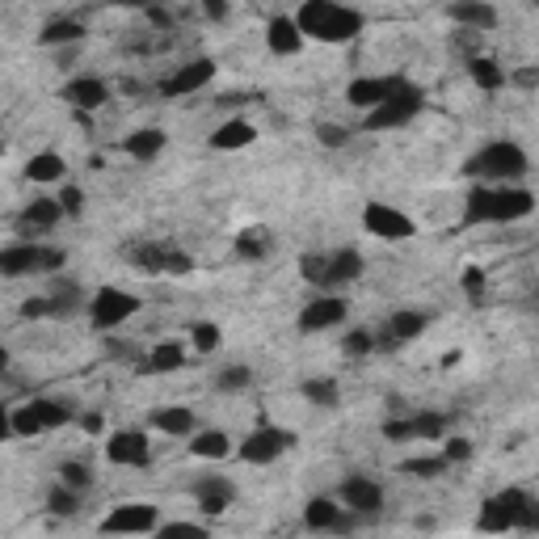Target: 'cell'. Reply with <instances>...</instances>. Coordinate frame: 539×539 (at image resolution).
Here are the masks:
<instances>
[{
    "label": "cell",
    "mask_w": 539,
    "mask_h": 539,
    "mask_svg": "<svg viewBox=\"0 0 539 539\" xmlns=\"http://www.w3.org/2000/svg\"><path fill=\"white\" fill-rule=\"evenodd\" d=\"M379 434H384L388 443H417V434H413V422H409V417H388V422L379 426Z\"/></svg>",
    "instance_id": "obj_48"
},
{
    "label": "cell",
    "mask_w": 539,
    "mask_h": 539,
    "mask_svg": "<svg viewBox=\"0 0 539 539\" xmlns=\"http://www.w3.org/2000/svg\"><path fill=\"white\" fill-rule=\"evenodd\" d=\"M459 291H464L472 304H481L485 299V270L481 266H464V274H459Z\"/></svg>",
    "instance_id": "obj_47"
},
{
    "label": "cell",
    "mask_w": 539,
    "mask_h": 539,
    "mask_svg": "<svg viewBox=\"0 0 539 539\" xmlns=\"http://www.w3.org/2000/svg\"><path fill=\"white\" fill-rule=\"evenodd\" d=\"M127 262L139 274H152V278H190L194 274V257L186 249H177L173 241H135V245H127Z\"/></svg>",
    "instance_id": "obj_4"
},
{
    "label": "cell",
    "mask_w": 539,
    "mask_h": 539,
    "mask_svg": "<svg viewBox=\"0 0 539 539\" xmlns=\"http://www.w3.org/2000/svg\"><path fill=\"white\" fill-rule=\"evenodd\" d=\"M304 30L295 26V13H278V17H270V26H266V47H270V55H283V59H291V55H299L304 51Z\"/></svg>",
    "instance_id": "obj_22"
},
{
    "label": "cell",
    "mask_w": 539,
    "mask_h": 539,
    "mask_svg": "<svg viewBox=\"0 0 539 539\" xmlns=\"http://www.w3.org/2000/svg\"><path fill=\"white\" fill-rule=\"evenodd\" d=\"M26 177L38 186H51V182H64L68 177V161L59 152H34L26 161Z\"/></svg>",
    "instance_id": "obj_29"
},
{
    "label": "cell",
    "mask_w": 539,
    "mask_h": 539,
    "mask_svg": "<svg viewBox=\"0 0 539 539\" xmlns=\"http://www.w3.org/2000/svg\"><path fill=\"white\" fill-rule=\"evenodd\" d=\"M194 502L207 518H219V514H228L236 506V485L228 481V476L211 472V476H203V481L194 485Z\"/></svg>",
    "instance_id": "obj_20"
},
{
    "label": "cell",
    "mask_w": 539,
    "mask_h": 539,
    "mask_svg": "<svg viewBox=\"0 0 539 539\" xmlns=\"http://www.w3.org/2000/svg\"><path fill=\"white\" fill-rule=\"evenodd\" d=\"M409 85V76H354V81L346 85V102L354 106V110H363V114H371L375 106H384L388 97H396Z\"/></svg>",
    "instance_id": "obj_14"
},
{
    "label": "cell",
    "mask_w": 539,
    "mask_h": 539,
    "mask_svg": "<svg viewBox=\"0 0 539 539\" xmlns=\"http://www.w3.org/2000/svg\"><path fill=\"white\" fill-rule=\"evenodd\" d=\"M468 76H472V85L485 89V93H497V89L510 85V72L497 64V59H489V55H472L468 59Z\"/></svg>",
    "instance_id": "obj_28"
},
{
    "label": "cell",
    "mask_w": 539,
    "mask_h": 539,
    "mask_svg": "<svg viewBox=\"0 0 539 539\" xmlns=\"http://www.w3.org/2000/svg\"><path fill=\"white\" fill-rule=\"evenodd\" d=\"M358 523V514H350L337 497H312L304 506V527L316 535H350Z\"/></svg>",
    "instance_id": "obj_15"
},
{
    "label": "cell",
    "mask_w": 539,
    "mask_h": 539,
    "mask_svg": "<svg viewBox=\"0 0 539 539\" xmlns=\"http://www.w3.org/2000/svg\"><path fill=\"white\" fill-rule=\"evenodd\" d=\"M152 539H211V531L203 523H190V518H173V523H161Z\"/></svg>",
    "instance_id": "obj_43"
},
{
    "label": "cell",
    "mask_w": 539,
    "mask_h": 539,
    "mask_svg": "<svg viewBox=\"0 0 539 539\" xmlns=\"http://www.w3.org/2000/svg\"><path fill=\"white\" fill-rule=\"evenodd\" d=\"M30 409L38 413L43 430H64V426H72V422H81V417H76V409H72L68 401H55V396H34Z\"/></svg>",
    "instance_id": "obj_30"
},
{
    "label": "cell",
    "mask_w": 539,
    "mask_h": 539,
    "mask_svg": "<svg viewBox=\"0 0 539 539\" xmlns=\"http://www.w3.org/2000/svg\"><path fill=\"white\" fill-rule=\"evenodd\" d=\"M535 211V194L527 186H476L464 198V224H518Z\"/></svg>",
    "instance_id": "obj_2"
},
{
    "label": "cell",
    "mask_w": 539,
    "mask_h": 539,
    "mask_svg": "<svg viewBox=\"0 0 539 539\" xmlns=\"http://www.w3.org/2000/svg\"><path fill=\"white\" fill-rule=\"evenodd\" d=\"M165 144H169V135L161 127H139V131H131L123 139L127 156H135V161H156V156L165 152Z\"/></svg>",
    "instance_id": "obj_27"
},
{
    "label": "cell",
    "mask_w": 539,
    "mask_h": 539,
    "mask_svg": "<svg viewBox=\"0 0 539 539\" xmlns=\"http://www.w3.org/2000/svg\"><path fill=\"white\" fill-rule=\"evenodd\" d=\"M409 422H413L417 443H438V438H447V417L438 409H417V413H409Z\"/></svg>",
    "instance_id": "obj_37"
},
{
    "label": "cell",
    "mask_w": 539,
    "mask_h": 539,
    "mask_svg": "<svg viewBox=\"0 0 539 539\" xmlns=\"http://www.w3.org/2000/svg\"><path fill=\"white\" fill-rule=\"evenodd\" d=\"M531 502V493L527 489H497L489 493L481 510H476V531H485V535H510L518 531V523H523V510Z\"/></svg>",
    "instance_id": "obj_6"
},
{
    "label": "cell",
    "mask_w": 539,
    "mask_h": 539,
    "mask_svg": "<svg viewBox=\"0 0 539 539\" xmlns=\"http://www.w3.org/2000/svg\"><path fill=\"white\" fill-rule=\"evenodd\" d=\"M236 447H232V438L224 430H198L190 438V455L194 459H207V464H215V459H228Z\"/></svg>",
    "instance_id": "obj_31"
},
{
    "label": "cell",
    "mask_w": 539,
    "mask_h": 539,
    "mask_svg": "<svg viewBox=\"0 0 539 539\" xmlns=\"http://www.w3.org/2000/svg\"><path fill=\"white\" fill-rule=\"evenodd\" d=\"M363 270H367V262H363V253H358V249H337V253H329L333 291L346 287V283H358V278H363Z\"/></svg>",
    "instance_id": "obj_32"
},
{
    "label": "cell",
    "mask_w": 539,
    "mask_h": 539,
    "mask_svg": "<svg viewBox=\"0 0 539 539\" xmlns=\"http://www.w3.org/2000/svg\"><path fill=\"white\" fill-rule=\"evenodd\" d=\"M135 312H139V295H131L127 287H97L89 299V321L102 333L123 329Z\"/></svg>",
    "instance_id": "obj_9"
},
{
    "label": "cell",
    "mask_w": 539,
    "mask_h": 539,
    "mask_svg": "<svg viewBox=\"0 0 539 539\" xmlns=\"http://www.w3.org/2000/svg\"><path fill=\"white\" fill-rule=\"evenodd\" d=\"M422 110H426V93L409 81L396 97H388L384 106H375L371 114H363V127L367 131H396V127H409Z\"/></svg>",
    "instance_id": "obj_8"
},
{
    "label": "cell",
    "mask_w": 539,
    "mask_h": 539,
    "mask_svg": "<svg viewBox=\"0 0 539 539\" xmlns=\"http://www.w3.org/2000/svg\"><path fill=\"white\" fill-rule=\"evenodd\" d=\"M190 346L198 354H215L219 346H224V329H219L215 321H198V325H190Z\"/></svg>",
    "instance_id": "obj_40"
},
{
    "label": "cell",
    "mask_w": 539,
    "mask_h": 539,
    "mask_svg": "<svg viewBox=\"0 0 539 539\" xmlns=\"http://www.w3.org/2000/svg\"><path fill=\"white\" fill-rule=\"evenodd\" d=\"M51 304H55V316H72L76 308H89V304H85V291L76 287V283H64V278L55 283Z\"/></svg>",
    "instance_id": "obj_39"
},
{
    "label": "cell",
    "mask_w": 539,
    "mask_h": 539,
    "mask_svg": "<svg viewBox=\"0 0 539 539\" xmlns=\"http://www.w3.org/2000/svg\"><path fill=\"white\" fill-rule=\"evenodd\" d=\"M22 316H26V321H47V316H55L51 295H30L22 304Z\"/></svg>",
    "instance_id": "obj_51"
},
{
    "label": "cell",
    "mask_w": 539,
    "mask_h": 539,
    "mask_svg": "<svg viewBox=\"0 0 539 539\" xmlns=\"http://www.w3.org/2000/svg\"><path fill=\"white\" fill-rule=\"evenodd\" d=\"M337 502L358 518H371V514L384 510V485L371 481V476H363V472H350L346 481L337 485Z\"/></svg>",
    "instance_id": "obj_17"
},
{
    "label": "cell",
    "mask_w": 539,
    "mask_h": 539,
    "mask_svg": "<svg viewBox=\"0 0 539 539\" xmlns=\"http://www.w3.org/2000/svg\"><path fill=\"white\" fill-rule=\"evenodd\" d=\"M59 219H64V207H59V198H34V203H26L22 215H17V232H22L26 241H38V236L51 232Z\"/></svg>",
    "instance_id": "obj_21"
},
{
    "label": "cell",
    "mask_w": 539,
    "mask_h": 539,
    "mask_svg": "<svg viewBox=\"0 0 539 539\" xmlns=\"http://www.w3.org/2000/svg\"><path fill=\"white\" fill-rule=\"evenodd\" d=\"M447 17L455 26H468V30H493L497 26V9L485 5V0H455V5H447Z\"/></svg>",
    "instance_id": "obj_25"
},
{
    "label": "cell",
    "mask_w": 539,
    "mask_h": 539,
    "mask_svg": "<svg viewBox=\"0 0 539 539\" xmlns=\"http://www.w3.org/2000/svg\"><path fill=\"white\" fill-rule=\"evenodd\" d=\"M363 228L367 236H375V241L384 245H396V241H409V236H417V224L392 203H367L363 207Z\"/></svg>",
    "instance_id": "obj_11"
},
{
    "label": "cell",
    "mask_w": 539,
    "mask_h": 539,
    "mask_svg": "<svg viewBox=\"0 0 539 539\" xmlns=\"http://www.w3.org/2000/svg\"><path fill=\"white\" fill-rule=\"evenodd\" d=\"M156 527H161V510H156L152 502H123L102 518L106 535H131L135 539V535H156Z\"/></svg>",
    "instance_id": "obj_12"
},
{
    "label": "cell",
    "mask_w": 539,
    "mask_h": 539,
    "mask_svg": "<svg viewBox=\"0 0 539 539\" xmlns=\"http://www.w3.org/2000/svg\"><path fill=\"white\" fill-rule=\"evenodd\" d=\"M68 262L64 249L43 245V241H13L0 249V274L5 278H30V274H55Z\"/></svg>",
    "instance_id": "obj_5"
},
{
    "label": "cell",
    "mask_w": 539,
    "mask_h": 539,
    "mask_svg": "<svg viewBox=\"0 0 539 539\" xmlns=\"http://www.w3.org/2000/svg\"><path fill=\"white\" fill-rule=\"evenodd\" d=\"M59 485H68V489H76V493H85V489L93 485L89 464H81V459H64V464H59Z\"/></svg>",
    "instance_id": "obj_44"
},
{
    "label": "cell",
    "mask_w": 539,
    "mask_h": 539,
    "mask_svg": "<svg viewBox=\"0 0 539 539\" xmlns=\"http://www.w3.org/2000/svg\"><path fill=\"white\" fill-rule=\"evenodd\" d=\"M447 468L451 464L443 455H422V459H405V464H401V472H409L413 481H434V476H443Z\"/></svg>",
    "instance_id": "obj_41"
},
{
    "label": "cell",
    "mask_w": 539,
    "mask_h": 539,
    "mask_svg": "<svg viewBox=\"0 0 539 539\" xmlns=\"http://www.w3.org/2000/svg\"><path fill=\"white\" fill-rule=\"evenodd\" d=\"M64 102L81 118H89L110 102V85L102 81V76H72V81L64 85Z\"/></svg>",
    "instance_id": "obj_19"
},
{
    "label": "cell",
    "mask_w": 539,
    "mask_h": 539,
    "mask_svg": "<svg viewBox=\"0 0 539 539\" xmlns=\"http://www.w3.org/2000/svg\"><path fill=\"white\" fill-rule=\"evenodd\" d=\"M257 144V127L249 118H228V123H219L215 135H211V148L215 152H236V148H249Z\"/></svg>",
    "instance_id": "obj_26"
},
{
    "label": "cell",
    "mask_w": 539,
    "mask_h": 539,
    "mask_svg": "<svg viewBox=\"0 0 539 539\" xmlns=\"http://www.w3.org/2000/svg\"><path fill=\"white\" fill-rule=\"evenodd\" d=\"M85 43V22L81 17H51V22L38 30V47H81Z\"/></svg>",
    "instance_id": "obj_23"
},
{
    "label": "cell",
    "mask_w": 539,
    "mask_h": 539,
    "mask_svg": "<svg viewBox=\"0 0 539 539\" xmlns=\"http://www.w3.org/2000/svg\"><path fill=\"white\" fill-rule=\"evenodd\" d=\"M518 531L539 535V497H531V502H527V510H523V523H518Z\"/></svg>",
    "instance_id": "obj_53"
},
{
    "label": "cell",
    "mask_w": 539,
    "mask_h": 539,
    "mask_svg": "<svg viewBox=\"0 0 539 539\" xmlns=\"http://www.w3.org/2000/svg\"><path fill=\"white\" fill-rule=\"evenodd\" d=\"M81 430H85V434H102V430H106V413H97V409L81 413Z\"/></svg>",
    "instance_id": "obj_54"
},
{
    "label": "cell",
    "mask_w": 539,
    "mask_h": 539,
    "mask_svg": "<svg viewBox=\"0 0 539 539\" xmlns=\"http://www.w3.org/2000/svg\"><path fill=\"white\" fill-rule=\"evenodd\" d=\"M476 455V447H472V438H443V459L455 468V464H468V459Z\"/></svg>",
    "instance_id": "obj_50"
},
{
    "label": "cell",
    "mask_w": 539,
    "mask_h": 539,
    "mask_svg": "<svg viewBox=\"0 0 539 539\" xmlns=\"http://www.w3.org/2000/svg\"><path fill=\"white\" fill-rule=\"evenodd\" d=\"M295 447V434L283 430V426H257L241 438V447H236V459L241 464H253V468H270L278 464L287 451Z\"/></svg>",
    "instance_id": "obj_7"
},
{
    "label": "cell",
    "mask_w": 539,
    "mask_h": 539,
    "mask_svg": "<svg viewBox=\"0 0 539 539\" xmlns=\"http://www.w3.org/2000/svg\"><path fill=\"white\" fill-rule=\"evenodd\" d=\"M207 17H215V22L219 17H228V5H207Z\"/></svg>",
    "instance_id": "obj_56"
},
{
    "label": "cell",
    "mask_w": 539,
    "mask_h": 539,
    "mask_svg": "<svg viewBox=\"0 0 539 539\" xmlns=\"http://www.w3.org/2000/svg\"><path fill=\"white\" fill-rule=\"evenodd\" d=\"M346 316H350V304L342 295H316L304 304V312H299V333H329V329H342L346 325Z\"/></svg>",
    "instance_id": "obj_16"
},
{
    "label": "cell",
    "mask_w": 539,
    "mask_h": 539,
    "mask_svg": "<svg viewBox=\"0 0 539 539\" xmlns=\"http://www.w3.org/2000/svg\"><path fill=\"white\" fill-rule=\"evenodd\" d=\"M232 249H236V257H245V262H266V257L274 253V241H270V232L249 228V232L236 236Z\"/></svg>",
    "instance_id": "obj_36"
},
{
    "label": "cell",
    "mask_w": 539,
    "mask_h": 539,
    "mask_svg": "<svg viewBox=\"0 0 539 539\" xmlns=\"http://www.w3.org/2000/svg\"><path fill=\"white\" fill-rule=\"evenodd\" d=\"M295 26L304 30V38H312V43L342 47L363 34L367 17H363V9L337 5V0H304V5L295 9Z\"/></svg>",
    "instance_id": "obj_1"
},
{
    "label": "cell",
    "mask_w": 539,
    "mask_h": 539,
    "mask_svg": "<svg viewBox=\"0 0 539 539\" xmlns=\"http://www.w3.org/2000/svg\"><path fill=\"white\" fill-rule=\"evenodd\" d=\"M106 459L118 468H148L152 464V438L144 430H114L106 438Z\"/></svg>",
    "instance_id": "obj_18"
},
{
    "label": "cell",
    "mask_w": 539,
    "mask_h": 539,
    "mask_svg": "<svg viewBox=\"0 0 539 539\" xmlns=\"http://www.w3.org/2000/svg\"><path fill=\"white\" fill-rule=\"evenodd\" d=\"M123 93H131V97H139V93H148V85H139V81H127V85H123Z\"/></svg>",
    "instance_id": "obj_55"
},
{
    "label": "cell",
    "mask_w": 539,
    "mask_h": 539,
    "mask_svg": "<svg viewBox=\"0 0 539 539\" xmlns=\"http://www.w3.org/2000/svg\"><path fill=\"white\" fill-rule=\"evenodd\" d=\"M186 367V350L177 342H156L144 358V375H169V371H182Z\"/></svg>",
    "instance_id": "obj_33"
},
{
    "label": "cell",
    "mask_w": 539,
    "mask_h": 539,
    "mask_svg": "<svg viewBox=\"0 0 539 539\" xmlns=\"http://www.w3.org/2000/svg\"><path fill=\"white\" fill-rule=\"evenodd\" d=\"M152 430H161L169 438H194L198 434V417L190 405H165L152 413Z\"/></svg>",
    "instance_id": "obj_24"
},
{
    "label": "cell",
    "mask_w": 539,
    "mask_h": 539,
    "mask_svg": "<svg viewBox=\"0 0 539 539\" xmlns=\"http://www.w3.org/2000/svg\"><path fill=\"white\" fill-rule=\"evenodd\" d=\"M253 384V367H245V363H232V367H224L215 375V388L219 392H245Z\"/></svg>",
    "instance_id": "obj_45"
},
{
    "label": "cell",
    "mask_w": 539,
    "mask_h": 539,
    "mask_svg": "<svg viewBox=\"0 0 539 539\" xmlns=\"http://www.w3.org/2000/svg\"><path fill=\"white\" fill-rule=\"evenodd\" d=\"M59 207H64V215H81L85 211V190L81 186H64V190H59Z\"/></svg>",
    "instance_id": "obj_52"
},
{
    "label": "cell",
    "mask_w": 539,
    "mask_h": 539,
    "mask_svg": "<svg viewBox=\"0 0 539 539\" xmlns=\"http://www.w3.org/2000/svg\"><path fill=\"white\" fill-rule=\"evenodd\" d=\"M342 354H346V358H367V354H375V333H371V329H346Z\"/></svg>",
    "instance_id": "obj_46"
},
{
    "label": "cell",
    "mask_w": 539,
    "mask_h": 539,
    "mask_svg": "<svg viewBox=\"0 0 539 539\" xmlns=\"http://www.w3.org/2000/svg\"><path fill=\"white\" fill-rule=\"evenodd\" d=\"M464 173L485 186H518L531 173V161H527L523 144H514V139H493V144H485L476 156H468Z\"/></svg>",
    "instance_id": "obj_3"
},
{
    "label": "cell",
    "mask_w": 539,
    "mask_h": 539,
    "mask_svg": "<svg viewBox=\"0 0 539 539\" xmlns=\"http://www.w3.org/2000/svg\"><path fill=\"white\" fill-rule=\"evenodd\" d=\"M316 144H321V148H346L350 131L342 123H316Z\"/></svg>",
    "instance_id": "obj_49"
},
{
    "label": "cell",
    "mask_w": 539,
    "mask_h": 539,
    "mask_svg": "<svg viewBox=\"0 0 539 539\" xmlns=\"http://www.w3.org/2000/svg\"><path fill=\"white\" fill-rule=\"evenodd\" d=\"M47 510H51L55 518H72V514H81V493L68 489V485H55V489L47 493Z\"/></svg>",
    "instance_id": "obj_42"
},
{
    "label": "cell",
    "mask_w": 539,
    "mask_h": 539,
    "mask_svg": "<svg viewBox=\"0 0 539 539\" xmlns=\"http://www.w3.org/2000/svg\"><path fill=\"white\" fill-rule=\"evenodd\" d=\"M215 59L211 55H198V59H190V64H182V68H173L161 85H156V93L165 97V102H177V97H190V93H203L211 81H215Z\"/></svg>",
    "instance_id": "obj_10"
},
{
    "label": "cell",
    "mask_w": 539,
    "mask_h": 539,
    "mask_svg": "<svg viewBox=\"0 0 539 539\" xmlns=\"http://www.w3.org/2000/svg\"><path fill=\"white\" fill-rule=\"evenodd\" d=\"M299 278L321 295H333V274H329V253H304L299 257Z\"/></svg>",
    "instance_id": "obj_34"
},
{
    "label": "cell",
    "mask_w": 539,
    "mask_h": 539,
    "mask_svg": "<svg viewBox=\"0 0 539 539\" xmlns=\"http://www.w3.org/2000/svg\"><path fill=\"white\" fill-rule=\"evenodd\" d=\"M304 401L316 405V409H337L342 405V388H337V379H325V375H316V379H304Z\"/></svg>",
    "instance_id": "obj_35"
},
{
    "label": "cell",
    "mask_w": 539,
    "mask_h": 539,
    "mask_svg": "<svg viewBox=\"0 0 539 539\" xmlns=\"http://www.w3.org/2000/svg\"><path fill=\"white\" fill-rule=\"evenodd\" d=\"M5 430H9V434H17V438H38V434H47V430H43V422H38V413H34L30 405L9 409Z\"/></svg>",
    "instance_id": "obj_38"
},
{
    "label": "cell",
    "mask_w": 539,
    "mask_h": 539,
    "mask_svg": "<svg viewBox=\"0 0 539 539\" xmlns=\"http://www.w3.org/2000/svg\"><path fill=\"white\" fill-rule=\"evenodd\" d=\"M426 325H430L426 312H413V308L392 312L388 321L375 329V354H388V350H401V346L417 342V337L426 333Z\"/></svg>",
    "instance_id": "obj_13"
}]
</instances>
